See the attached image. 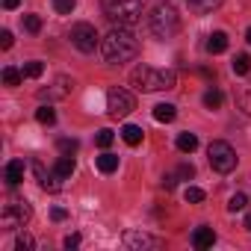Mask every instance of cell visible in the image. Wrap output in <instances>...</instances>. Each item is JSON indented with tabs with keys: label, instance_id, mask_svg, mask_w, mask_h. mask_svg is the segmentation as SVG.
<instances>
[{
	"label": "cell",
	"instance_id": "7a4b0ae2",
	"mask_svg": "<svg viewBox=\"0 0 251 251\" xmlns=\"http://www.w3.org/2000/svg\"><path fill=\"white\" fill-rule=\"evenodd\" d=\"M130 83L139 92H166V89H175V71L154 68V65H139L130 74Z\"/></svg>",
	"mask_w": 251,
	"mask_h": 251
},
{
	"label": "cell",
	"instance_id": "484cf974",
	"mask_svg": "<svg viewBox=\"0 0 251 251\" xmlns=\"http://www.w3.org/2000/svg\"><path fill=\"white\" fill-rule=\"evenodd\" d=\"M36 118H39V124H53V121H56V112H53V106L48 103V106H39V109H36Z\"/></svg>",
	"mask_w": 251,
	"mask_h": 251
},
{
	"label": "cell",
	"instance_id": "60d3db41",
	"mask_svg": "<svg viewBox=\"0 0 251 251\" xmlns=\"http://www.w3.org/2000/svg\"><path fill=\"white\" fill-rule=\"evenodd\" d=\"M245 42H248V45H251V27H248V30H245Z\"/></svg>",
	"mask_w": 251,
	"mask_h": 251
},
{
	"label": "cell",
	"instance_id": "52a82bcc",
	"mask_svg": "<svg viewBox=\"0 0 251 251\" xmlns=\"http://www.w3.org/2000/svg\"><path fill=\"white\" fill-rule=\"evenodd\" d=\"M133 109H136V98H133L127 89L115 86V89L106 92V112H109L112 118H124V115H130Z\"/></svg>",
	"mask_w": 251,
	"mask_h": 251
},
{
	"label": "cell",
	"instance_id": "f546056e",
	"mask_svg": "<svg viewBox=\"0 0 251 251\" xmlns=\"http://www.w3.org/2000/svg\"><path fill=\"white\" fill-rule=\"evenodd\" d=\"M183 198H186V204H201V201H204V189H198V186H186Z\"/></svg>",
	"mask_w": 251,
	"mask_h": 251
},
{
	"label": "cell",
	"instance_id": "5b68a950",
	"mask_svg": "<svg viewBox=\"0 0 251 251\" xmlns=\"http://www.w3.org/2000/svg\"><path fill=\"white\" fill-rule=\"evenodd\" d=\"M30 216H33V207L24 198H9L3 204V213H0V225L6 230H18V227H24L30 222Z\"/></svg>",
	"mask_w": 251,
	"mask_h": 251
},
{
	"label": "cell",
	"instance_id": "3957f363",
	"mask_svg": "<svg viewBox=\"0 0 251 251\" xmlns=\"http://www.w3.org/2000/svg\"><path fill=\"white\" fill-rule=\"evenodd\" d=\"M103 15L118 24V27H130L142 18V0H100Z\"/></svg>",
	"mask_w": 251,
	"mask_h": 251
},
{
	"label": "cell",
	"instance_id": "ab89813d",
	"mask_svg": "<svg viewBox=\"0 0 251 251\" xmlns=\"http://www.w3.org/2000/svg\"><path fill=\"white\" fill-rule=\"evenodd\" d=\"M245 230H251V213L245 216Z\"/></svg>",
	"mask_w": 251,
	"mask_h": 251
},
{
	"label": "cell",
	"instance_id": "ac0fdd59",
	"mask_svg": "<svg viewBox=\"0 0 251 251\" xmlns=\"http://www.w3.org/2000/svg\"><path fill=\"white\" fill-rule=\"evenodd\" d=\"M207 50H210V53H225V50H227V36H225L222 30L213 33V36L207 39Z\"/></svg>",
	"mask_w": 251,
	"mask_h": 251
},
{
	"label": "cell",
	"instance_id": "9c48e42d",
	"mask_svg": "<svg viewBox=\"0 0 251 251\" xmlns=\"http://www.w3.org/2000/svg\"><path fill=\"white\" fill-rule=\"evenodd\" d=\"M124 248H130V251H154V248H163V239L151 236V233H142V230H127L124 233Z\"/></svg>",
	"mask_w": 251,
	"mask_h": 251
},
{
	"label": "cell",
	"instance_id": "6da1fadb",
	"mask_svg": "<svg viewBox=\"0 0 251 251\" xmlns=\"http://www.w3.org/2000/svg\"><path fill=\"white\" fill-rule=\"evenodd\" d=\"M136 53H139V42L127 27H115L100 39V56L109 65H124V62L136 59Z\"/></svg>",
	"mask_w": 251,
	"mask_h": 251
},
{
	"label": "cell",
	"instance_id": "44dd1931",
	"mask_svg": "<svg viewBox=\"0 0 251 251\" xmlns=\"http://www.w3.org/2000/svg\"><path fill=\"white\" fill-rule=\"evenodd\" d=\"M195 148H198V136H195V133H180V136H177V151L192 154Z\"/></svg>",
	"mask_w": 251,
	"mask_h": 251
},
{
	"label": "cell",
	"instance_id": "d6986e66",
	"mask_svg": "<svg viewBox=\"0 0 251 251\" xmlns=\"http://www.w3.org/2000/svg\"><path fill=\"white\" fill-rule=\"evenodd\" d=\"M175 115H177V106L175 103H157L154 106V118L157 121H166L169 124V121H175Z\"/></svg>",
	"mask_w": 251,
	"mask_h": 251
},
{
	"label": "cell",
	"instance_id": "e0dca14e",
	"mask_svg": "<svg viewBox=\"0 0 251 251\" xmlns=\"http://www.w3.org/2000/svg\"><path fill=\"white\" fill-rule=\"evenodd\" d=\"M236 106H239L245 115H251V83H245V86L236 89Z\"/></svg>",
	"mask_w": 251,
	"mask_h": 251
},
{
	"label": "cell",
	"instance_id": "4dcf8cb0",
	"mask_svg": "<svg viewBox=\"0 0 251 251\" xmlns=\"http://www.w3.org/2000/svg\"><path fill=\"white\" fill-rule=\"evenodd\" d=\"M245 204H248V198H245L242 192H236V195H230L227 210H230V213H239V210H245Z\"/></svg>",
	"mask_w": 251,
	"mask_h": 251
},
{
	"label": "cell",
	"instance_id": "5bb4252c",
	"mask_svg": "<svg viewBox=\"0 0 251 251\" xmlns=\"http://www.w3.org/2000/svg\"><path fill=\"white\" fill-rule=\"evenodd\" d=\"M95 166H98V172H100V175H112V172H118V157H115V154H109V151H103V154L95 160Z\"/></svg>",
	"mask_w": 251,
	"mask_h": 251
},
{
	"label": "cell",
	"instance_id": "83f0119b",
	"mask_svg": "<svg viewBox=\"0 0 251 251\" xmlns=\"http://www.w3.org/2000/svg\"><path fill=\"white\" fill-rule=\"evenodd\" d=\"M21 71H24V77L36 80V77H42V74H45V65H42V62H27V65H24Z\"/></svg>",
	"mask_w": 251,
	"mask_h": 251
},
{
	"label": "cell",
	"instance_id": "7402d4cb",
	"mask_svg": "<svg viewBox=\"0 0 251 251\" xmlns=\"http://www.w3.org/2000/svg\"><path fill=\"white\" fill-rule=\"evenodd\" d=\"M222 100H225V95H222L216 86L204 92V106H207V109H219V106H222Z\"/></svg>",
	"mask_w": 251,
	"mask_h": 251
},
{
	"label": "cell",
	"instance_id": "ffe728a7",
	"mask_svg": "<svg viewBox=\"0 0 251 251\" xmlns=\"http://www.w3.org/2000/svg\"><path fill=\"white\" fill-rule=\"evenodd\" d=\"M186 3H189V9H192V12L207 15V12H213V9L222 3V0H186Z\"/></svg>",
	"mask_w": 251,
	"mask_h": 251
},
{
	"label": "cell",
	"instance_id": "603a6c76",
	"mask_svg": "<svg viewBox=\"0 0 251 251\" xmlns=\"http://www.w3.org/2000/svg\"><path fill=\"white\" fill-rule=\"evenodd\" d=\"M112 142H115V133H112L109 127H103V130H98V136H95V145H98V148H103V151H106V148H109Z\"/></svg>",
	"mask_w": 251,
	"mask_h": 251
},
{
	"label": "cell",
	"instance_id": "d590c367",
	"mask_svg": "<svg viewBox=\"0 0 251 251\" xmlns=\"http://www.w3.org/2000/svg\"><path fill=\"white\" fill-rule=\"evenodd\" d=\"M50 219H53V222H65V219H68V210H62V207H53V210H50Z\"/></svg>",
	"mask_w": 251,
	"mask_h": 251
},
{
	"label": "cell",
	"instance_id": "ba28073f",
	"mask_svg": "<svg viewBox=\"0 0 251 251\" xmlns=\"http://www.w3.org/2000/svg\"><path fill=\"white\" fill-rule=\"evenodd\" d=\"M71 45L80 50V53H95V48L100 45L98 42V30L89 24V21H80L71 27Z\"/></svg>",
	"mask_w": 251,
	"mask_h": 251
},
{
	"label": "cell",
	"instance_id": "277c9868",
	"mask_svg": "<svg viewBox=\"0 0 251 251\" xmlns=\"http://www.w3.org/2000/svg\"><path fill=\"white\" fill-rule=\"evenodd\" d=\"M148 27L157 39H172L177 30H180V21H177V12L172 6H157L151 15H148Z\"/></svg>",
	"mask_w": 251,
	"mask_h": 251
},
{
	"label": "cell",
	"instance_id": "1f68e13d",
	"mask_svg": "<svg viewBox=\"0 0 251 251\" xmlns=\"http://www.w3.org/2000/svg\"><path fill=\"white\" fill-rule=\"evenodd\" d=\"M74 6H77V0H53V9H56L59 15H71Z\"/></svg>",
	"mask_w": 251,
	"mask_h": 251
},
{
	"label": "cell",
	"instance_id": "f1b7e54d",
	"mask_svg": "<svg viewBox=\"0 0 251 251\" xmlns=\"http://www.w3.org/2000/svg\"><path fill=\"white\" fill-rule=\"evenodd\" d=\"M56 148H59L62 154H68V157H71V154H77L80 142H77V139H68V136H65V139H59V142H56Z\"/></svg>",
	"mask_w": 251,
	"mask_h": 251
},
{
	"label": "cell",
	"instance_id": "d4e9b609",
	"mask_svg": "<svg viewBox=\"0 0 251 251\" xmlns=\"http://www.w3.org/2000/svg\"><path fill=\"white\" fill-rule=\"evenodd\" d=\"M21 77H24V71H18V68H12V65L3 68V83H6V86H18Z\"/></svg>",
	"mask_w": 251,
	"mask_h": 251
},
{
	"label": "cell",
	"instance_id": "8992f818",
	"mask_svg": "<svg viewBox=\"0 0 251 251\" xmlns=\"http://www.w3.org/2000/svg\"><path fill=\"white\" fill-rule=\"evenodd\" d=\"M207 157H210V166H213V172H219V175H230V172L236 169V151H233L227 142H222V139L210 142V148H207Z\"/></svg>",
	"mask_w": 251,
	"mask_h": 251
},
{
	"label": "cell",
	"instance_id": "e575fe53",
	"mask_svg": "<svg viewBox=\"0 0 251 251\" xmlns=\"http://www.w3.org/2000/svg\"><path fill=\"white\" fill-rule=\"evenodd\" d=\"M0 48H3V50L12 48V33L9 30H0Z\"/></svg>",
	"mask_w": 251,
	"mask_h": 251
},
{
	"label": "cell",
	"instance_id": "8fae6325",
	"mask_svg": "<svg viewBox=\"0 0 251 251\" xmlns=\"http://www.w3.org/2000/svg\"><path fill=\"white\" fill-rule=\"evenodd\" d=\"M24 160H9L6 163V169H3V180L9 183V186H18L21 180H24Z\"/></svg>",
	"mask_w": 251,
	"mask_h": 251
},
{
	"label": "cell",
	"instance_id": "30bf717a",
	"mask_svg": "<svg viewBox=\"0 0 251 251\" xmlns=\"http://www.w3.org/2000/svg\"><path fill=\"white\" fill-rule=\"evenodd\" d=\"M33 172H36V177H39V186L42 189H48V192H59L62 189V177L50 169V172H45L42 169V163H33Z\"/></svg>",
	"mask_w": 251,
	"mask_h": 251
},
{
	"label": "cell",
	"instance_id": "cb8c5ba5",
	"mask_svg": "<svg viewBox=\"0 0 251 251\" xmlns=\"http://www.w3.org/2000/svg\"><path fill=\"white\" fill-rule=\"evenodd\" d=\"M248 71H251V56L248 53H239L233 59V74H248Z\"/></svg>",
	"mask_w": 251,
	"mask_h": 251
},
{
	"label": "cell",
	"instance_id": "f35d334b",
	"mask_svg": "<svg viewBox=\"0 0 251 251\" xmlns=\"http://www.w3.org/2000/svg\"><path fill=\"white\" fill-rule=\"evenodd\" d=\"M18 3H21V0H3V6H6V9H18Z\"/></svg>",
	"mask_w": 251,
	"mask_h": 251
},
{
	"label": "cell",
	"instance_id": "9a60e30c",
	"mask_svg": "<svg viewBox=\"0 0 251 251\" xmlns=\"http://www.w3.org/2000/svg\"><path fill=\"white\" fill-rule=\"evenodd\" d=\"M74 169H77V166H74V157H68V154H62V157L53 163V172H56L62 180H68V177L74 175Z\"/></svg>",
	"mask_w": 251,
	"mask_h": 251
},
{
	"label": "cell",
	"instance_id": "8d00e7d4",
	"mask_svg": "<svg viewBox=\"0 0 251 251\" xmlns=\"http://www.w3.org/2000/svg\"><path fill=\"white\" fill-rule=\"evenodd\" d=\"M62 245H65V248H68V251H71V248H77V245H80V233H68V236H65V242H62Z\"/></svg>",
	"mask_w": 251,
	"mask_h": 251
},
{
	"label": "cell",
	"instance_id": "2e32d148",
	"mask_svg": "<svg viewBox=\"0 0 251 251\" xmlns=\"http://www.w3.org/2000/svg\"><path fill=\"white\" fill-rule=\"evenodd\" d=\"M142 136H145V133H142L139 124H124V127H121V139L127 142V145H133V148L142 142Z\"/></svg>",
	"mask_w": 251,
	"mask_h": 251
},
{
	"label": "cell",
	"instance_id": "4316f807",
	"mask_svg": "<svg viewBox=\"0 0 251 251\" xmlns=\"http://www.w3.org/2000/svg\"><path fill=\"white\" fill-rule=\"evenodd\" d=\"M36 248V239L24 230V233H18V239H15V251H33Z\"/></svg>",
	"mask_w": 251,
	"mask_h": 251
},
{
	"label": "cell",
	"instance_id": "836d02e7",
	"mask_svg": "<svg viewBox=\"0 0 251 251\" xmlns=\"http://www.w3.org/2000/svg\"><path fill=\"white\" fill-rule=\"evenodd\" d=\"M177 177H183V180L195 177V166H192V163H180V166H177Z\"/></svg>",
	"mask_w": 251,
	"mask_h": 251
},
{
	"label": "cell",
	"instance_id": "4fadbf2b",
	"mask_svg": "<svg viewBox=\"0 0 251 251\" xmlns=\"http://www.w3.org/2000/svg\"><path fill=\"white\" fill-rule=\"evenodd\" d=\"M71 77H56L53 80V86L48 89V92H42V98H48V100H56V98H65L68 92H71Z\"/></svg>",
	"mask_w": 251,
	"mask_h": 251
},
{
	"label": "cell",
	"instance_id": "7c38bea8",
	"mask_svg": "<svg viewBox=\"0 0 251 251\" xmlns=\"http://www.w3.org/2000/svg\"><path fill=\"white\" fill-rule=\"evenodd\" d=\"M213 242H216V230H213V227H207V225L195 227V233H192V245H195L198 251L213 248Z\"/></svg>",
	"mask_w": 251,
	"mask_h": 251
},
{
	"label": "cell",
	"instance_id": "74e56055",
	"mask_svg": "<svg viewBox=\"0 0 251 251\" xmlns=\"http://www.w3.org/2000/svg\"><path fill=\"white\" fill-rule=\"evenodd\" d=\"M175 183H177V175H166L163 177V189H175Z\"/></svg>",
	"mask_w": 251,
	"mask_h": 251
},
{
	"label": "cell",
	"instance_id": "d6a6232c",
	"mask_svg": "<svg viewBox=\"0 0 251 251\" xmlns=\"http://www.w3.org/2000/svg\"><path fill=\"white\" fill-rule=\"evenodd\" d=\"M24 27H27V33H42V18L39 15H24Z\"/></svg>",
	"mask_w": 251,
	"mask_h": 251
}]
</instances>
